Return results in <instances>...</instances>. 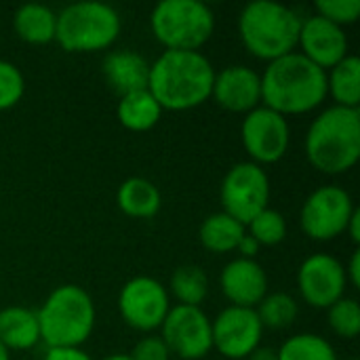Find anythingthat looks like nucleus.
<instances>
[{
  "instance_id": "f704fd0d",
  "label": "nucleus",
  "mask_w": 360,
  "mask_h": 360,
  "mask_svg": "<svg viewBox=\"0 0 360 360\" xmlns=\"http://www.w3.org/2000/svg\"><path fill=\"white\" fill-rule=\"evenodd\" d=\"M259 249L262 247L257 245V240L245 232V236L240 238V243H238V247H236L234 253H238V257H245V259H255L257 253H259Z\"/></svg>"
},
{
  "instance_id": "f257e3e1",
  "label": "nucleus",
  "mask_w": 360,
  "mask_h": 360,
  "mask_svg": "<svg viewBox=\"0 0 360 360\" xmlns=\"http://www.w3.org/2000/svg\"><path fill=\"white\" fill-rule=\"evenodd\" d=\"M215 68L202 51H162L150 61L148 91L169 112H188L211 99Z\"/></svg>"
},
{
  "instance_id": "c85d7f7f",
  "label": "nucleus",
  "mask_w": 360,
  "mask_h": 360,
  "mask_svg": "<svg viewBox=\"0 0 360 360\" xmlns=\"http://www.w3.org/2000/svg\"><path fill=\"white\" fill-rule=\"evenodd\" d=\"M327 325L342 340H354L360 333V306L354 297L344 295L327 308Z\"/></svg>"
},
{
  "instance_id": "f3484780",
  "label": "nucleus",
  "mask_w": 360,
  "mask_h": 360,
  "mask_svg": "<svg viewBox=\"0 0 360 360\" xmlns=\"http://www.w3.org/2000/svg\"><path fill=\"white\" fill-rule=\"evenodd\" d=\"M219 289L230 306L255 308L270 293V281L257 259L234 257L219 272Z\"/></svg>"
},
{
  "instance_id": "ea45409f",
  "label": "nucleus",
  "mask_w": 360,
  "mask_h": 360,
  "mask_svg": "<svg viewBox=\"0 0 360 360\" xmlns=\"http://www.w3.org/2000/svg\"><path fill=\"white\" fill-rule=\"evenodd\" d=\"M346 360H356V359H346Z\"/></svg>"
},
{
  "instance_id": "9d476101",
  "label": "nucleus",
  "mask_w": 360,
  "mask_h": 360,
  "mask_svg": "<svg viewBox=\"0 0 360 360\" xmlns=\"http://www.w3.org/2000/svg\"><path fill=\"white\" fill-rule=\"evenodd\" d=\"M116 306L127 327L148 335L160 331L173 304L167 285H162L158 278L133 276L122 285Z\"/></svg>"
},
{
  "instance_id": "cd10ccee",
  "label": "nucleus",
  "mask_w": 360,
  "mask_h": 360,
  "mask_svg": "<svg viewBox=\"0 0 360 360\" xmlns=\"http://www.w3.org/2000/svg\"><path fill=\"white\" fill-rule=\"evenodd\" d=\"M245 230L249 236L257 240L259 247H276L287 238L289 226H287V217L281 211L268 207L259 215H255L245 226Z\"/></svg>"
},
{
  "instance_id": "5701e85b",
  "label": "nucleus",
  "mask_w": 360,
  "mask_h": 360,
  "mask_svg": "<svg viewBox=\"0 0 360 360\" xmlns=\"http://www.w3.org/2000/svg\"><path fill=\"white\" fill-rule=\"evenodd\" d=\"M245 232L247 230L240 221H236L234 217H230L224 211H217L202 219V224L198 228V240L209 253L224 255V253L236 251Z\"/></svg>"
},
{
  "instance_id": "c756f323",
  "label": "nucleus",
  "mask_w": 360,
  "mask_h": 360,
  "mask_svg": "<svg viewBox=\"0 0 360 360\" xmlns=\"http://www.w3.org/2000/svg\"><path fill=\"white\" fill-rule=\"evenodd\" d=\"M25 93L23 72L6 59H0V112L15 108Z\"/></svg>"
},
{
  "instance_id": "ddd939ff",
  "label": "nucleus",
  "mask_w": 360,
  "mask_h": 360,
  "mask_svg": "<svg viewBox=\"0 0 360 360\" xmlns=\"http://www.w3.org/2000/svg\"><path fill=\"white\" fill-rule=\"evenodd\" d=\"M297 289L310 308H331L348 291L344 264L331 253L308 255L297 268Z\"/></svg>"
},
{
  "instance_id": "0eeeda50",
  "label": "nucleus",
  "mask_w": 360,
  "mask_h": 360,
  "mask_svg": "<svg viewBox=\"0 0 360 360\" xmlns=\"http://www.w3.org/2000/svg\"><path fill=\"white\" fill-rule=\"evenodd\" d=\"M150 32L165 51H200L215 32V13L202 0H162L150 13Z\"/></svg>"
},
{
  "instance_id": "c9c22d12",
  "label": "nucleus",
  "mask_w": 360,
  "mask_h": 360,
  "mask_svg": "<svg viewBox=\"0 0 360 360\" xmlns=\"http://www.w3.org/2000/svg\"><path fill=\"white\" fill-rule=\"evenodd\" d=\"M346 236H350L352 245H354V247H359L360 245V211L359 209L354 211V215H352V219H350V224H348V228H346Z\"/></svg>"
},
{
  "instance_id": "e433bc0d",
  "label": "nucleus",
  "mask_w": 360,
  "mask_h": 360,
  "mask_svg": "<svg viewBox=\"0 0 360 360\" xmlns=\"http://www.w3.org/2000/svg\"><path fill=\"white\" fill-rule=\"evenodd\" d=\"M245 360H278V354H276V348L259 346V348H255Z\"/></svg>"
},
{
  "instance_id": "7c9ffc66",
  "label": "nucleus",
  "mask_w": 360,
  "mask_h": 360,
  "mask_svg": "<svg viewBox=\"0 0 360 360\" xmlns=\"http://www.w3.org/2000/svg\"><path fill=\"white\" fill-rule=\"evenodd\" d=\"M314 13L346 30V25H352L359 19L360 0H316Z\"/></svg>"
},
{
  "instance_id": "a211bd4d",
  "label": "nucleus",
  "mask_w": 360,
  "mask_h": 360,
  "mask_svg": "<svg viewBox=\"0 0 360 360\" xmlns=\"http://www.w3.org/2000/svg\"><path fill=\"white\" fill-rule=\"evenodd\" d=\"M101 74L108 86L118 93V97L148 89L150 61L133 49L110 51L101 61Z\"/></svg>"
},
{
  "instance_id": "a878e982",
  "label": "nucleus",
  "mask_w": 360,
  "mask_h": 360,
  "mask_svg": "<svg viewBox=\"0 0 360 360\" xmlns=\"http://www.w3.org/2000/svg\"><path fill=\"white\" fill-rule=\"evenodd\" d=\"M257 319L266 329L270 331H285L289 327H293V323L300 316V304L293 295L285 293V291H276V293H268L257 306H255Z\"/></svg>"
},
{
  "instance_id": "412c9836",
  "label": "nucleus",
  "mask_w": 360,
  "mask_h": 360,
  "mask_svg": "<svg viewBox=\"0 0 360 360\" xmlns=\"http://www.w3.org/2000/svg\"><path fill=\"white\" fill-rule=\"evenodd\" d=\"M118 209L133 219H150L162 207V194L156 184L146 177H129L116 192Z\"/></svg>"
},
{
  "instance_id": "aec40b11",
  "label": "nucleus",
  "mask_w": 360,
  "mask_h": 360,
  "mask_svg": "<svg viewBox=\"0 0 360 360\" xmlns=\"http://www.w3.org/2000/svg\"><path fill=\"white\" fill-rule=\"evenodd\" d=\"M13 30L19 40L42 46L49 42H55V30H57V13L40 2H27L17 6L13 15Z\"/></svg>"
},
{
  "instance_id": "2eb2a0df",
  "label": "nucleus",
  "mask_w": 360,
  "mask_h": 360,
  "mask_svg": "<svg viewBox=\"0 0 360 360\" xmlns=\"http://www.w3.org/2000/svg\"><path fill=\"white\" fill-rule=\"evenodd\" d=\"M297 49V53H302L306 59L327 72L350 55V40L344 27L314 13L302 17Z\"/></svg>"
},
{
  "instance_id": "6e6552de",
  "label": "nucleus",
  "mask_w": 360,
  "mask_h": 360,
  "mask_svg": "<svg viewBox=\"0 0 360 360\" xmlns=\"http://www.w3.org/2000/svg\"><path fill=\"white\" fill-rule=\"evenodd\" d=\"M270 177L264 167L240 160L232 165L219 186L221 211L247 226L255 215L270 207Z\"/></svg>"
},
{
  "instance_id": "f8f14e48",
  "label": "nucleus",
  "mask_w": 360,
  "mask_h": 360,
  "mask_svg": "<svg viewBox=\"0 0 360 360\" xmlns=\"http://www.w3.org/2000/svg\"><path fill=\"white\" fill-rule=\"evenodd\" d=\"M158 335L165 340L171 356L181 360H202L213 352L211 319L202 308L171 306Z\"/></svg>"
},
{
  "instance_id": "423d86ee",
  "label": "nucleus",
  "mask_w": 360,
  "mask_h": 360,
  "mask_svg": "<svg viewBox=\"0 0 360 360\" xmlns=\"http://www.w3.org/2000/svg\"><path fill=\"white\" fill-rule=\"evenodd\" d=\"M122 32L120 13L99 0H80L57 13L55 42L65 53L108 51Z\"/></svg>"
},
{
  "instance_id": "1a4fd4ad",
  "label": "nucleus",
  "mask_w": 360,
  "mask_h": 360,
  "mask_svg": "<svg viewBox=\"0 0 360 360\" xmlns=\"http://www.w3.org/2000/svg\"><path fill=\"white\" fill-rule=\"evenodd\" d=\"M354 211L356 205L350 192L338 184H327L306 196L300 209V226L308 238L329 243L346 234Z\"/></svg>"
},
{
  "instance_id": "6ab92c4d",
  "label": "nucleus",
  "mask_w": 360,
  "mask_h": 360,
  "mask_svg": "<svg viewBox=\"0 0 360 360\" xmlns=\"http://www.w3.org/2000/svg\"><path fill=\"white\" fill-rule=\"evenodd\" d=\"M0 344L8 352H27L40 344L38 314L25 306H8L0 310Z\"/></svg>"
},
{
  "instance_id": "72a5a7b5",
  "label": "nucleus",
  "mask_w": 360,
  "mask_h": 360,
  "mask_svg": "<svg viewBox=\"0 0 360 360\" xmlns=\"http://www.w3.org/2000/svg\"><path fill=\"white\" fill-rule=\"evenodd\" d=\"M346 270V278H348V287L359 289L360 287V249L356 247L350 255V262L344 266Z\"/></svg>"
},
{
  "instance_id": "473e14b6",
  "label": "nucleus",
  "mask_w": 360,
  "mask_h": 360,
  "mask_svg": "<svg viewBox=\"0 0 360 360\" xmlns=\"http://www.w3.org/2000/svg\"><path fill=\"white\" fill-rule=\"evenodd\" d=\"M42 360H93L84 348H46Z\"/></svg>"
},
{
  "instance_id": "393cba45",
  "label": "nucleus",
  "mask_w": 360,
  "mask_h": 360,
  "mask_svg": "<svg viewBox=\"0 0 360 360\" xmlns=\"http://www.w3.org/2000/svg\"><path fill=\"white\" fill-rule=\"evenodd\" d=\"M167 291L171 300L177 302V306L202 308L205 300L209 297V276L200 266L194 264L179 266L171 274Z\"/></svg>"
},
{
  "instance_id": "dca6fc26",
  "label": "nucleus",
  "mask_w": 360,
  "mask_h": 360,
  "mask_svg": "<svg viewBox=\"0 0 360 360\" xmlns=\"http://www.w3.org/2000/svg\"><path fill=\"white\" fill-rule=\"evenodd\" d=\"M211 99L226 112L249 114L262 105V76L255 68L232 63L215 72Z\"/></svg>"
},
{
  "instance_id": "f03ea898",
  "label": "nucleus",
  "mask_w": 360,
  "mask_h": 360,
  "mask_svg": "<svg viewBox=\"0 0 360 360\" xmlns=\"http://www.w3.org/2000/svg\"><path fill=\"white\" fill-rule=\"evenodd\" d=\"M262 76V105L289 116L310 114L327 101V72L293 51L270 61Z\"/></svg>"
},
{
  "instance_id": "4468645a",
  "label": "nucleus",
  "mask_w": 360,
  "mask_h": 360,
  "mask_svg": "<svg viewBox=\"0 0 360 360\" xmlns=\"http://www.w3.org/2000/svg\"><path fill=\"white\" fill-rule=\"evenodd\" d=\"M213 350L228 360H245L255 348L262 346L264 327L255 308L226 306L215 319H211Z\"/></svg>"
},
{
  "instance_id": "4c0bfd02",
  "label": "nucleus",
  "mask_w": 360,
  "mask_h": 360,
  "mask_svg": "<svg viewBox=\"0 0 360 360\" xmlns=\"http://www.w3.org/2000/svg\"><path fill=\"white\" fill-rule=\"evenodd\" d=\"M103 360H135L131 354H122V352H116V354H110V356H105Z\"/></svg>"
},
{
  "instance_id": "b1692460",
  "label": "nucleus",
  "mask_w": 360,
  "mask_h": 360,
  "mask_svg": "<svg viewBox=\"0 0 360 360\" xmlns=\"http://www.w3.org/2000/svg\"><path fill=\"white\" fill-rule=\"evenodd\" d=\"M327 97L333 99V105L359 110L360 59L356 55L350 53L338 65L327 70Z\"/></svg>"
},
{
  "instance_id": "7ed1b4c3",
  "label": "nucleus",
  "mask_w": 360,
  "mask_h": 360,
  "mask_svg": "<svg viewBox=\"0 0 360 360\" xmlns=\"http://www.w3.org/2000/svg\"><path fill=\"white\" fill-rule=\"evenodd\" d=\"M304 152L323 175H344L360 160V110L325 108L308 127Z\"/></svg>"
},
{
  "instance_id": "58836bf2",
  "label": "nucleus",
  "mask_w": 360,
  "mask_h": 360,
  "mask_svg": "<svg viewBox=\"0 0 360 360\" xmlns=\"http://www.w3.org/2000/svg\"><path fill=\"white\" fill-rule=\"evenodd\" d=\"M0 360H11V352L0 344Z\"/></svg>"
},
{
  "instance_id": "bb28decb",
  "label": "nucleus",
  "mask_w": 360,
  "mask_h": 360,
  "mask_svg": "<svg viewBox=\"0 0 360 360\" xmlns=\"http://www.w3.org/2000/svg\"><path fill=\"white\" fill-rule=\"evenodd\" d=\"M278 360H340L333 344L319 333H295L276 350Z\"/></svg>"
},
{
  "instance_id": "2f4dec72",
  "label": "nucleus",
  "mask_w": 360,
  "mask_h": 360,
  "mask_svg": "<svg viewBox=\"0 0 360 360\" xmlns=\"http://www.w3.org/2000/svg\"><path fill=\"white\" fill-rule=\"evenodd\" d=\"M129 354L135 360H171V350L158 333H148L139 338Z\"/></svg>"
},
{
  "instance_id": "9b49d317",
  "label": "nucleus",
  "mask_w": 360,
  "mask_h": 360,
  "mask_svg": "<svg viewBox=\"0 0 360 360\" xmlns=\"http://www.w3.org/2000/svg\"><path fill=\"white\" fill-rule=\"evenodd\" d=\"M240 141L251 162L259 167L276 165L289 152V143H291L289 118L266 105H259L243 116Z\"/></svg>"
},
{
  "instance_id": "39448f33",
  "label": "nucleus",
  "mask_w": 360,
  "mask_h": 360,
  "mask_svg": "<svg viewBox=\"0 0 360 360\" xmlns=\"http://www.w3.org/2000/svg\"><path fill=\"white\" fill-rule=\"evenodd\" d=\"M40 342L46 348H82L95 331L97 310L80 285H59L36 310Z\"/></svg>"
},
{
  "instance_id": "4be33fe9",
  "label": "nucleus",
  "mask_w": 360,
  "mask_h": 360,
  "mask_svg": "<svg viewBox=\"0 0 360 360\" xmlns=\"http://www.w3.org/2000/svg\"><path fill=\"white\" fill-rule=\"evenodd\" d=\"M162 112L165 110L160 108V103L154 99V95L148 89L122 95L116 105L118 122L133 133H143V131L154 129L160 122Z\"/></svg>"
},
{
  "instance_id": "20e7f679",
  "label": "nucleus",
  "mask_w": 360,
  "mask_h": 360,
  "mask_svg": "<svg viewBox=\"0 0 360 360\" xmlns=\"http://www.w3.org/2000/svg\"><path fill=\"white\" fill-rule=\"evenodd\" d=\"M236 27L247 53L270 63L297 51L302 15L276 0H253L243 6Z\"/></svg>"
}]
</instances>
